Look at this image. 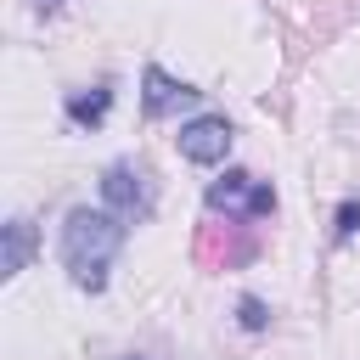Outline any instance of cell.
Instances as JSON below:
<instances>
[{
	"instance_id": "11",
	"label": "cell",
	"mask_w": 360,
	"mask_h": 360,
	"mask_svg": "<svg viewBox=\"0 0 360 360\" xmlns=\"http://www.w3.org/2000/svg\"><path fill=\"white\" fill-rule=\"evenodd\" d=\"M135 360H141V354H135Z\"/></svg>"
},
{
	"instance_id": "9",
	"label": "cell",
	"mask_w": 360,
	"mask_h": 360,
	"mask_svg": "<svg viewBox=\"0 0 360 360\" xmlns=\"http://www.w3.org/2000/svg\"><path fill=\"white\" fill-rule=\"evenodd\" d=\"M354 231H360V197H349V202L338 208V225H332V236H338V242H349Z\"/></svg>"
},
{
	"instance_id": "10",
	"label": "cell",
	"mask_w": 360,
	"mask_h": 360,
	"mask_svg": "<svg viewBox=\"0 0 360 360\" xmlns=\"http://www.w3.org/2000/svg\"><path fill=\"white\" fill-rule=\"evenodd\" d=\"M39 6H56V0H39Z\"/></svg>"
},
{
	"instance_id": "3",
	"label": "cell",
	"mask_w": 360,
	"mask_h": 360,
	"mask_svg": "<svg viewBox=\"0 0 360 360\" xmlns=\"http://www.w3.org/2000/svg\"><path fill=\"white\" fill-rule=\"evenodd\" d=\"M208 208L214 214H242V219H270L276 214V186L253 180L248 169H231L225 180L208 186Z\"/></svg>"
},
{
	"instance_id": "8",
	"label": "cell",
	"mask_w": 360,
	"mask_h": 360,
	"mask_svg": "<svg viewBox=\"0 0 360 360\" xmlns=\"http://www.w3.org/2000/svg\"><path fill=\"white\" fill-rule=\"evenodd\" d=\"M236 321H242V332H264V326H270V309H264V298H253V292H248V298L236 304Z\"/></svg>"
},
{
	"instance_id": "5",
	"label": "cell",
	"mask_w": 360,
	"mask_h": 360,
	"mask_svg": "<svg viewBox=\"0 0 360 360\" xmlns=\"http://www.w3.org/2000/svg\"><path fill=\"white\" fill-rule=\"evenodd\" d=\"M197 96H202V90H191V84L174 79V73H163L158 62L141 73V107H146L152 118H169V112H180V107H197Z\"/></svg>"
},
{
	"instance_id": "1",
	"label": "cell",
	"mask_w": 360,
	"mask_h": 360,
	"mask_svg": "<svg viewBox=\"0 0 360 360\" xmlns=\"http://www.w3.org/2000/svg\"><path fill=\"white\" fill-rule=\"evenodd\" d=\"M124 236H129V225L112 208H73L62 219V264H68L73 287L101 292L107 287V270H112V259L124 248Z\"/></svg>"
},
{
	"instance_id": "7",
	"label": "cell",
	"mask_w": 360,
	"mask_h": 360,
	"mask_svg": "<svg viewBox=\"0 0 360 360\" xmlns=\"http://www.w3.org/2000/svg\"><path fill=\"white\" fill-rule=\"evenodd\" d=\"M107 112H112V84H96V90H73V96H68V124H79V129H96Z\"/></svg>"
},
{
	"instance_id": "6",
	"label": "cell",
	"mask_w": 360,
	"mask_h": 360,
	"mask_svg": "<svg viewBox=\"0 0 360 360\" xmlns=\"http://www.w3.org/2000/svg\"><path fill=\"white\" fill-rule=\"evenodd\" d=\"M34 242H39V231H34V219H6V242H0V276L11 281V276H22L28 270V259H34Z\"/></svg>"
},
{
	"instance_id": "4",
	"label": "cell",
	"mask_w": 360,
	"mask_h": 360,
	"mask_svg": "<svg viewBox=\"0 0 360 360\" xmlns=\"http://www.w3.org/2000/svg\"><path fill=\"white\" fill-rule=\"evenodd\" d=\"M174 141H180V158L186 163H219L231 152V118L225 112H197V118L180 124Z\"/></svg>"
},
{
	"instance_id": "2",
	"label": "cell",
	"mask_w": 360,
	"mask_h": 360,
	"mask_svg": "<svg viewBox=\"0 0 360 360\" xmlns=\"http://www.w3.org/2000/svg\"><path fill=\"white\" fill-rule=\"evenodd\" d=\"M152 202H158V191H152V174L141 163L118 158V163L101 169V208H112L124 225H141L152 214Z\"/></svg>"
}]
</instances>
